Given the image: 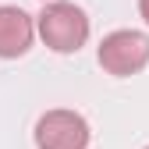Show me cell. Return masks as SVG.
<instances>
[{
    "label": "cell",
    "instance_id": "5",
    "mask_svg": "<svg viewBox=\"0 0 149 149\" xmlns=\"http://www.w3.org/2000/svg\"><path fill=\"white\" fill-rule=\"evenodd\" d=\"M139 11H142V18H146V25H149V0H139Z\"/></svg>",
    "mask_w": 149,
    "mask_h": 149
},
{
    "label": "cell",
    "instance_id": "2",
    "mask_svg": "<svg viewBox=\"0 0 149 149\" xmlns=\"http://www.w3.org/2000/svg\"><path fill=\"white\" fill-rule=\"evenodd\" d=\"M100 64L107 74L114 78H128V74H139L149 64V39L135 29H117L103 36L100 43Z\"/></svg>",
    "mask_w": 149,
    "mask_h": 149
},
{
    "label": "cell",
    "instance_id": "4",
    "mask_svg": "<svg viewBox=\"0 0 149 149\" xmlns=\"http://www.w3.org/2000/svg\"><path fill=\"white\" fill-rule=\"evenodd\" d=\"M39 32L36 22L22 7H0V57H22L32 46V36Z\"/></svg>",
    "mask_w": 149,
    "mask_h": 149
},
{
    "label": "cell",
    "instance_id": "6",
    "mask_svg": "<svg viewBox=\"0 0 149 149\" xmlns=\"http://www.w3.org/2000/svg\"><path fill=\"white\" fill-rule=\"evenodd\" d=\"M146 149H149V146H146Z\"/></svg>",
    "mask_w": 149,
    "mask_h": 149
},
{
    "label": "cell",
    "instance_id": "1",
    "mask_svg": "<svg viewBox=\"0 0 149 149\" xmlns=\"http://www.w3.org/2000/svg\"><path fill=\"white\" fill-rule=\"evenodd\" d=\"M36 29L53 53H74L89 39V18L71 0H50L36 18Z\"/></svg>",
    "mask_w": 149,
    "mask_h": 149
},
{
    "label": "cell",
    "instance_id": "3",
    "mask_svg": "<svg viewBox=\"0 0 149 149\" xmlns=\"http://www.w3.org/2000/svg\"><path fill=\"white\" fill-rule=\"evenodd\" d=\"M36 146L39 149H85L89 121L74 110H46L36 121Z\"/></svg>",
    "mask_w": 149,
    "mask_h": 149
}]
</instances>
